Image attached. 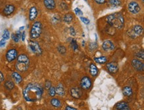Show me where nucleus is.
<instances>
[{"instance_id":"nucleus-29","label":"nucleus","mask_w":144,"mask_h":110,"mask_svg":"<svg viewBox=\"0 0 144 110\" xmlns=\"http://www.w3.org/2000/svg\"><path fill=\"white\" fill-rule=\"evenodd\" d=\"M108 2L113 6H119L121 5V2L120 0H108Z\"/></svg>"},{"instance_id":"nucleus-28","label":"nucleus","mask_w":144,"mask_h":110,"mask_svg":"<svg viewBox=\"0 0 144 110\" xmlns=\"http://www.w3.org/2000/svg\"><path fill=\"white\" fill-rule=\"evenodd\" d=\"M9 38H10V33H9V31L7 29L4 30L3 35H2V38L5 39V40H9Z\"/></svg>"},{"instance_id":"nucleus-42","label":"nucleus","mask_w":144,"mask_h":110,"mask_svg":"<svg viewBox=\"0 0 144 110\" xmlns=\"http://www.w3.org/2000/svg\"><path fill=\"white\" fill-rule=\"evenodd\" d=\"M4 80V76L1 71H0V83L3 82Z\"/></svg>"},{"instance_id":"nucleus-11","label":"nucleus","mask_w":144,"mask_h":110,"mask_svg":"<svg viewBox=\"0 0 144 110\" xmlns=\"http://www.w3.org/2000/svg\"><path fill=\"white\" fill-rule=\"evenodd\" d=\"M114 43H113L112 41H110V40H106L103 42L102 48L104 49V51H106V52L112 51V50L114 49Z\"/></svg>"},{"instance_id":"nucleus-37","label":"nucleus","mask_w":144,"mask_h":110,"mask_svg":"<svg viewBox=\"0 0 144 110\" xmlns=\"http://www.w3.org/2000/svg\"><path fill=\"white\" fill-rule=\"evenodd\" d=\"M5 44H6V40L5 39H4V38H2V40H0V47L1 48H4L5 46Z\"/></svg>"},{"instance_id":"nucleus-20","label":"nucleus","mask_w":144,"mask_h":110,"mask_svg":"<svg viewBox=\"0 0 144 110\" xmlns=\"http://www.w3.org/2000/svg\"><path fill=\"white\" fill-rule=\"evenodd\" d=\"M98 72V70L96 66L93 63L91 64L90 66V72L91 75L95 77V76L97 75Z\"/></svg>"},{"instance_id":"nucleus-2","label":"nucleus","mask_w":144,"mask_h":110,"mask_svg":"<svg viewBox=\"0 0 144 110\" xmlns=\"http://www.w3.org/2000/svg\"><path fill=\"white\" fill-rule=\"evenodd\" d=\"M106 20L110 26L116 29H121L124 24V19L120 13L110 14L106 17Z\"/></svg>"},{"instance_id":"nucleus-27","label":"nucleus","mask_w":144,"mask_h":110,"mask_svg":"<svg viewBox=\"0 0 144 110\" xmlns=\"http://www.w3.org/2000/svg\"><path fill=\"white\" fill-rule=\"evenodd\" d=\"M63 20L64 22H70L73 20V16L72 14L67 13L63 17Z\"/></svg>"},{"instance_id":"nucleus-21","label":"nucleus","mask_w":144,"mask_h":110,"mask_svg":"<svg viewBox=\"0 0 144 110\" xmlns=\"http://www.w3.org/2000/svg\"><path fill=\"white\" fill-rule=\"evenodd\" d=\"M55 92L59 96H63L64 94V90L62 84H59L55 88Z\"/></svg>"},{"instance_id":"nucleus-17","label":"nucleus","mask_w":144,"mask_h":110,"mask_svg":"<svg viewBox=\"0 0 144 110\" xmlns=\"http://www.w3.org/2000/svg\"><path fill=\"white\" fill-rule=\"evenodd\" d=\"M11 77L12 79H13L14 82L17 84H19V83H21L22 82V77H21V76L17 72H12V74H11Z\"/></svg>"},{"instance_id":"nucleus-30","label":"nucleus","mask_w":144,"mask_h":110,"mask_svg":"<svg viewBox=\"0 0 144 110\" xmlns=\"http://www.w3.org/2000/svg\"><path fill=\"white\" fill-rule=\"evenodd\" d=\"M58 51H59V52L61 54H63V55H64V54H65V53H66V48H65V47H64L63 46H59V47H58L57 48Z\"/></svg>"},{"instance_id":"nucleus-44","label":"nucleus","mask_w":144,"mask_h":110,"mask_svg":"<svg viewBox=\"0 0 144 110\" xmlns=\"http://www.w3.org/2000/svg\"><path fill=\"white\" fill-rule=\"evenodd\" d=\"M121 110H131V109H130V108H129L128 106V107H125V108L122 109H121Z\"/></svg>"},{"instance_id":"nucleus-9","label":"nucleus","mask_w":144,"mask_h":110,"mask_svg":"<svg viewBox=\"0 0 144 110\" xmlns=\"http://www.w3.org/2000/svg\"><path fill=\"white\" fill-rule=\"evenodd\" d=\"M29 64H27L22 61H17L15 64L16 69L20 72L26 71L29 69Z\"/></svg>"},{"instance_id":"nucleus-36","label":"nucleus","mask_w":144,"mask_h":110,"mask_svg":"<svg viewBox=\"0 0 144 110\" xmlns=\"http://www.w3.org/2000/svg\"><path fill=\"white\" fill-rule=\"evenodd\" d=\"M75 12L77 15H83L82 11L79 8H76V9H75Z\"/></svg>"},{"instance_id":"nucleus-14","label":"nucleus","mask_w":144,"mask_h":110,"mask_svg":"<svg viewBox=\"0 0 144 110\" xmlns=\"http://www.w3.org/2000/svg\"><path fill=\"white\" fill-rule=\"evenodd\" d=\"M44 5L45 7L49 10H52L56 7L55 0H44Z\"/></svg>"},{"instance_id":"nucleus-40","label":"nucleus","mask_w":144,"mask_h":110,"mask_svg":"<svg viewBox=\"0 0 144 110\" xmlns=\"http://www.w3.org/2000/svg\"><path fill=\"white\" fill-rule=\"evenodd\" d=\"M95 2L98 4H103L106 2V0H95Z\"/></svg>"},{"instance_id":"nucleus-16","label":"nucleus","mask_w":144,"mask_h":110,"mask_svg":"<svg viewBox=\"0 0 144 110\" xmlns=\"http://www.w3.org/2000/svg\"><path fill=\"white\" fill-rule=\"evenodd\" d=\"M132 30L135 34V36H140L143 32V28L140 25H135L132 28Z\"/></svg>"},{"instance_id":"nucleus-46","label":"nucleus","mask_w":144,"mask_h":110,"mask_svg":"<svg viewBox=\"0 0 144 110\" xmlns=\"http://www.w3.org/2000/svg\"><path fill=\"white\" fill-rule=\"evenodd\" d=\"M142 2H143H143H144V0H142Z\"/></svg>"},{"instance_id":"nucleus-41","label":"nucleus","mask_w":144,"mask_h":110,"mask_svg":"<svg viewBox=\"0 0 144 110\" xmlns=\"http://www.w3.org/2000/svg\"><path fill=\"white\" fill-rule=\"evenodd\" d=\"M21 40H22V41H24L25 39V31H23L22 33H21Z\"/></svg>"},{"instance_id":"nucleus-7","label":"nucleus","mask_w":144,"mask_h":110,"mask_svg":"<svg viewBox=\"0 0 144 110\" xmlns=\"http://www.w3.org/2000/svg\"><path fill=\"white\" fill-rule=\"evenodd\" d=\"M92 85V82L91 80L88 77H84L81 80L80 82V86L82 88H83L84 90H88L91 87Z\"/></svg>"},{"instance_id":"nucleus-25","label":"nucleus","mask_w":144,"mask_h":110,"mask_svg":"<svg viewBox=\"0 0 144 110\" xmlns=\"http://www.w3.org/2000/svg\"><path fill=\"white\" fill-rule=\"evenodd\" d=\"M4 86H5V88L9 90L13 89L14 86H15V84H14L13 82L11 81H6L4 84Z\"/></svg>"},{"instance_id":"nucleus-10","label":"nucleus","mask_w":144,"mask_h":110,"mask_svg":"<svg viewBox=\"0 0 144 110\" xmlns=\"http://www.w3.org/2000/svg\"><path fill=\"white\" fill-rule=\"evenodd\" d=\"M70 95L73 98H80L82 96V92L81 89L78 87H73L70 90Z\"/></svg>"},{"instance_id":"nucleus-8","label":"nucleus","mask_w":144,"mask_h":110,"mask_svg":"<svg viewBox=\"0 0 144 110\" xmlns=\"http://www.w3.org/2000/svg\"><path fill=\"white\" fill-rule=\"evenodd\" d=\"M132 64L134 69L137 71H143V70L144 64L142 61L135 59L132 60Z\"/></svg>"},{"instance_id":"nucleus-4","label":"nucleus","mask_w":144,"mask_h":110,"mask_svg":"<svg viewBox=\"0 0 144 110\" xmlns=\"http://www.w3.org/2000/svg\"><path fill=\"white\" fill-rule=\"evenodd\" d=\"M29 46L32 52H33L37 55H41L43 53L41 48L37 42L30 40L29 42Z\"/></svg>"},{"instance_id":"nucleus-34","label":"nucleus","mask_w":144,"mask_h":110,"mask_svg":"<svg viewBox=\"0 0 144 110\" xmlns=\"http://www.w3.org/2000/svg\"><path fill=\"white\" fill-rule=\"evenodd\" d=\"M80 20L82 21V22H83L84 24H88L89 23H90V20L87 19V18L84 17H80Z\"/></svg>"},{"instance_id":"nucleus-45","label":"nucleus","mask_w":144,"mask_h":110,"mask_svg":"<svg viewBox=\"0 0 144 110\" xmlns=\"http://www.w3.org/2000/svg\"><path fill=\"white\" fill-rule=\"evenodd\" d=\"M24 28H25V26H21V27H20V28H19V30L21 31V30H23L24 29Z\"/></svg>"},{"instance_id":"nucleus-31","label":"nucleus","mask_w":144,"mask_h":110,"mask_svg":"<svg viewBox=\"0 0 144 110\" xmlns=\"http://www.w3.org/2000/svg\"><path fill=\"white\" fill-rule=\"evenodd\" d=\"M49 94L50 95V96L54 97L56 94L55 92V88L53 87V86H51L50 88L49 89Z\"/></svg>"},{"instance_id":"nucleus-32","label":"nucleus","mask_w":144,"mask_h":110,"mask_svg":"<svg viewBox=\"0 0 144 110\" xmlns=\"http://www.w3.org/2000/svg\"><path fill=\"white\" fill-rule=\"evenodd\" d=\"M71 46L73 49L75 51H76L77 50H78V44H77V42H76V40L73 39L71 42Z\"/></svg>"},{"instance_id":"nucleus-47","label":"nucleus","mask_w":144,"mask_h":110,"mask_svg":"<svg viewBox=\"0 0 144 110\" xmlns=\"http://www.w3.org/2000/svg\"></svg>"},{"instance_id":"nucleus-26","label":"nucleus","mask_w":144,"mask_h":110,"mask_svg":"<svg viewBox=\"0 0 144 110\" xmlns=\"http://www.w3.org/2000/svg\"><path fill=\"white\" fill-rule=\"evenodd\" d=\"M128 106V104L127 102H125V101H121V102H119V103H117L116 105V107L117 109L121 110Z\"/></svg>"},{"instance_id":"nucleus-23","label":"nucleus","mask_w":144,"mask_h":110,"mask_svg":"<svg viewBox=\"0 0 144 110\" xmlns=\"http://www.w3.org/2000/svg\"><path fill=\"white\" fill-rule=\"evenodd\" d=\"M94 60L95 61L96 63H98L104 64L107 62L108 59H107V58H106V57L102 56V57H95V58L94 59Z\"/></svg>"},{"instance_id":"nucleus-5","label":"nucleus","mask_w":144,"mask_h":110,"mask_svg":"<svg viewBox=\"0 0 144 110\" xmlns=\"http://www.w3.org/2000/svg\"><path fill=\"white\" fill-rule=\"evenodd\" d=\"M128 10L132 13L137 14L140 11L141 7L137 2H131L128 4Z\"/></svg>"},{"instance_id":"nucleus-1","label":"nucleus","mask_w":144,"mask_h":110,"mask_svg":"<svg viewBox=\"0 0 144 110\" xmlns=\"http://www.w3.org/2000/svg\"><path fill=\"white\" fill-rule=\"evenodd\" d=\"M43 90L40 85L35 83L29 84L23 90V96L25 100L30 102L38 101L41 98Z\"/></svg>"},{"instance_id":"nucleus-13","label":"nucleus","mask_w":144,"mask_h":110,"mask_svg":"<svg viewBox=\"0 0 144 110\" xmlns=\"http://www.w3.org/2000/svg\"><path fill=\"white\" fill-rule=\"evenodd\" d=\"M38 15V11L35 7H32L30 8L29 10V19L31 21H34L37 17Z\"/></svg>"},{"instance_id":"nucleus-15","label":"nucleus","mask_w":144,"mask_h":110,"mask_svg":"<svg viewBox=\"0 0 144 110\" xmlns=\"http://www.w3.org/2000/svg\"><path fill=\"white\" fill-rule=\"evenodd\" d=\"M15 11V7L13 5H7L4 9V13L5 15H9L12 14Z\"/></svg>"},{"instance_id":"nucleus-39","label":"nucleus","mask_w":144,"mask_h":110,"mask_svg":"<svg viewBox=\"0 0 144 110\" xmlns=\"http://www.w3.org/2000/svg\"><path fill=\"white\" fill-rule=\"evenodd\" d=\"M70 34L71 36H75V34H76V32H75V28L73 27H70Z\"/></svg>"},{"instance_id":"nucleus-33","label":"nucleus","mask_w":144,"mask_h":110,"mask_svg":"<svg viewBox=\"0 0 144 110\" xmlns=\"http://www.w3.org/2000/svg\"><path fill=\"white\" fill-rule=\"evenodd\" d=\"M98 45L96 43H90V46H89V48L91 51H94L97 48Z\"/></svg>"},{"instance_id":"nucleus-12","label":"nucleus","mask_w":144,"mask_h":110,"mask_svg":"<svg viewBox=\"0 0 144 110\" xmlns=\"http://www.w3.org/2000/svg\"><path fill=\"white\" fill-rule=\"evenodd\" d=\"M106 68L110 73H116L118 70V64L114 62H111L106 65Z\"/></svg>"},{"instance_id":"nucleus-6","label":"nucleus","mask_w":144,"mask_h":110,"mask_svg":"<svg viewBox=\"0 0 144 110\" xmlns=\"http://www.w3.org/2000/svg\"><path fill=\"white\" fill-rule=\"evenodd\" d=\"M6 59L8 62H12L17 57V52L15 49H10L6 53Z\"/></svg>"},{"instance_id":"nucleus-18","label":"nucleus","mask_w":144,"mask_h":110,"mask_svg":"<svg viewBox=\"0 0 144 110\" xmlns=\"http://www.w3.org/2000/svg\"><path fill=\"white\" fill-rule=\"evenodd\" d=\"M17 61H22L27 64H30L29 58L25 54H21L19 56H17Z\"/></svg>"},{"instance_id":"nucleus-24","label":"nucleus","mask_w":144,"mask_h":110,"mask_svg":"<svg viewBox=\"0 0 144 110\" xmlns=\"http://www.w3.org/2000/svg\"><path fill=\"white\" fill-rule=\"evenodd\" d=\"M50 103H51L52 105H53L55 107H60L62 106V103H61V101L57 98H52L50 101Z\"/></svg>"},{"instance_id":"nucleus-43","label":"nucleus","mask_w":144,"mask_h":110,"mask_svg":"<svg viewBox=\"0 0 144 110\" xmlns=\"http://www.w3.org/2000/svg\"><path fill=\"white\" fill-rule=\"evenodd\" d=\"M65 110H77V109L76 108H75V107H73L67 106L66 108H65Z\"/></svg>"},{"instance_id":"nucleus-22","label":"nucleus","mask_w":144,"mask_h":110,"mask_svg":"<svg viewBox=\"0 0 144 110\" xmlns=\"http://www.w3.org/2000/svg\"><path fill=\"white\" fill-rule=\"evenodd\" d=\"M123 94L126 96H130L133 94V91L131 87L130 86H125L123 89Z\"/></svg>"},{"instance_id":"nucleus-38","label":"nucleus","mask_w":144,"mask_h":110,"mask_svg":"<svg viewBox=\"0 0 144 110\" xmlns=\"http://www.w3.org/2000/svg\"><path fill=\"white\" fill-rule=\"evenodd\" d=\"M50 87H51V83L49 81H46L45 82V88H47V89H49Z\"/></svg>"},{"instance_id":"nucleus-19","label":"nucleus","mask_w":144,"mask_h":110,"mask_svg":"<svg viewBox=\"0 0 144 110\" xmlns=\"http://www.w3.org/2000/svg\"><path fill=\"white\" fill-rule=\"evenodd\" d=\"M21 32L20 30H17L16 32V33H14L11 34V38L15 42H18L20 40V38L21 37Z\"/></svg>"},{"instance_id":"nucleus-35","label":"nucleus","mask_w":144,"mask_h":110,"mask_svg":"<svg viewBox=\"0 0 144 110\" xmlns=\"http://www.w3.org/2000/svg\"><path fill=\"white\" fill-rule=\"evenodd\" d=\"M136 56H137L138 58L139 59H143L144 58V53H143V51H140L138 53H136Z\"/></svg>"},{"instance_id":"nucleus-3","label":"nucleus","mask_w":144,"mask_h":110,"mask_svg":"<svg viewBox=\"0 0 144 110\" xmlns=\"http://www.w3.org/2000/svg\"><path fill=\"white\" fill-rule=\"evenodd\" d=\"M42 32V24L39 21H36L33 24L30 32L31 39H36L41 36Z\"/></svg>"}]
</instances>
